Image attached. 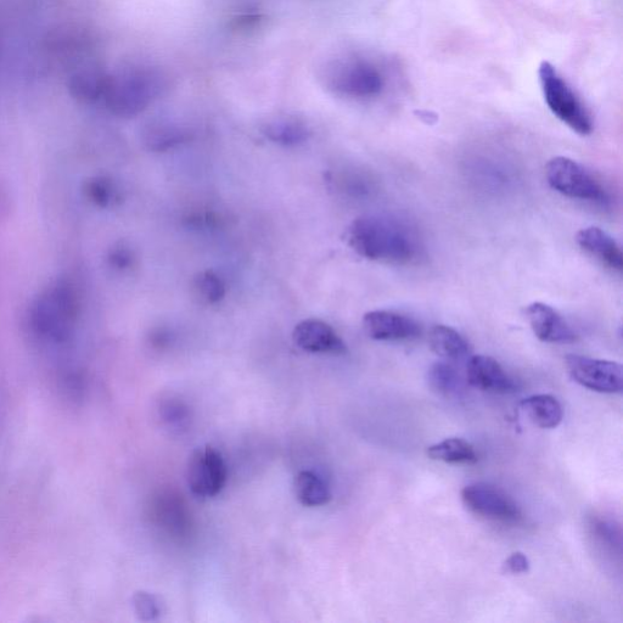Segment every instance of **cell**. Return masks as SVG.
Returning <instances> with one entry per match:
<instances>
[{
  "instance_id": "cell-4",
  "label": "cell",
  "mask_w": 623,
  "mask_h": 623,
  "mask_svg": "<svg viewBox=\"0 0 623 623\" xmlns=\"http://www.w3.org/2000/svg\"><path fill=\"white\" fill-rule=\"evenodd\" d=\"M538 75L552 114L580 136H589L594 128L593 117L569 83L549 63H542Z\"/></svg>"
},
{
  "instance_id": "cell-2",
  "label": "cell",
  "mask_w": 623,
  "mask_h": 623,
  "mask_svg": "<svg viewBox=\"0 0 623 623\" xmlns=\"http://www.w3.org/2000/svg\"><path fill=\"white\" fill-rule=\"evenodd\" d=\"M80 316L76 286L70 280L60 279L32 301L28 308V328L39 344L63 350L74 342Z\"/></svg>"
},
{
  "instance_id": "cell-26",
  "label": "cell",
  "mask_w": 623,
  "mask_h": 623,
  "mask_svg": "<svg viewBox=\"0 0 623 623\" xmlns=\"http://www.w3.org/2000/svg\"><path fill=\"white\" fill-rule=\"evenodd\" d=\"M133 605L139 619L143 621L156 620L161 614L160 600L147 592L134 594Z\"/></svg>"
},
{
  "instance_id": "cell-24",
  "label": "cell",
  "mask_w": 623,
  "mask_h": 623,
  "mask_svg": "<svg viewBox=\"0 0 623 623\" xmlns=\"http://www.w3.org/2000/svg\"><path fill=\"white\" fill-rule=\"evenodd\" d=\"M87 199L101 209H111L120 204L122 194L117 184L109 177H95L89 179L84 188Z\"/></svg>"
},
{
  "instance_id": "cell-18",
  "label": "cell",
  "mask_w": 623,
  "mask_h": 623,
  "mask_svg": "<svg viewBox=\"0 0 623 623\" xmlns=\"http://www.w3.org/2000/svg\"><path fill=\"white\" fill-rule=\"evenodd\" d=\"M262 133L271 142L283 147H296L305 143L311 134L306 123L295 117H278L268 121L263 125Z\"/></svg>"
},
{
  "instance_id": "cell-17",
  "label": "cell",
  "mask_w": 623,
  "mask_h": 623,
  "mask_svg": "<svg viewBox=\"0 0 623 623\" xmlns=\"http://www.w3.org/2000/svg\"><path fill=\"white\" fill-rule=\"evenodd\" d=\"M521 408L531 422L541 429H555L563 422L564 411L560 402L552 395H535L525 398Z\"/></svg>"
},
{
  "instance_id": "cell-10",
  "label": "cell",
  "mask_w": 623,
  "mask_h": 623,
  "mask_svg": "<svg viewBox=\"0 0 623 623\" xmlns=\"http://www.w3.org/2000/svg\"><path fill=\"white\" fill-rule=\"evenodd\" d=\"M363 327L369 338L376 341H408L422 335V325L414 318L390 310L364 314Z\"/></svg>"
},
{
  "instance_id": "cell-7",
  "label": "cell",
  "mask_w": 623,
  "mask_h": 623,
  "mask_svg": "<svg viewBox=\"0 0 623 623\" xmlns=\"http://www.w3.org/2000/svg\"><path fill=\"white\" fill-rule=\"evenodd\" d=\"M566 368L578 385L599 394H621L623 368L620 363L580 355L565 358Z\"/></svg>"
},
{
  "instance_id": "cell-11",
  "label": "cell",
  "mask_w": 623,
  "mask_h": 623,
  "mask_svg": "<svg viewBox=\"0 0 623 623\" xmlns=\"http://www.w3.org/2000/svg\"><path fill=\"white\" fill-rule=\"evenodd\" d=\"M525 317L536 338L547 344H572L578 338L566 319L547 303H530L525 308Z\"/></svg>"
},
{
  "instance_id": "cell-6",
  "label": "cell",
  "mask_w": 623,
  "mask_h": 623,
  "mask_svg": "<svg viewBox=\"0 0 623 623\" xmlns=\"http://www.w3.org/2000/svg\"><path fill=\"white\" fill-rule=\"evenodd\" d=\"M323 81L330 91L356 99L378 97L386 86L383 72L366 60L339 61L330 65Z\"/></svg>"
},
{
  "instance_id": "cell-16",
  "label": "cell",
  "mask_w": 623,
  "mask_h": 623,
  "mask_svg": "<svg viewBox=\"0 0 623 623\" xmlns=\"http://www.w3.org/2000/svg\"><path fill=\"white\" fill-rule=\"evenodd\" d=\"M429 344L437 356L449 361H462L468 358L471 347L467 339L448 325H435L430 330Z\"/></svg>"
},
{
  "instance_id": "cell-19",
  "label": "cell",
  "mask_w": 623,
  "mask_h": 623,
  "mask_svg": "<svg viewBox=\"0 0 623 623\" xmlns=\"http://www.w3.org/2000/svg\"><path fill=\"white\" fill-rule=\"evenodd\" d=\"M143 140L149 150L165 153L187 142L188 132L173 123L154 122L144 129Z\"/></svg>"
},
{
  "instance_id": "cell-20",
  "label": "cell",
  "mask_w": 623,
  "mask_h": 623,
  "mask_svg": "<svg viewBox=\"0 0 623 623\" xmlns=\"http://www.w3.org/2000/svg\"><path fill=\"white\" fill-rule=\"evenodd\" d=\"M295 495L305 507H322L331 501L330 488L321 476L303 470L295 477Z\"/></svg>"
},
{
  "instance_id": "cell-9",
  "label": "cell",
  "mask_w": 623,
  "mask_h": 623,
  "mask_svg": "<svg viewBox=\"0 0 623 623\" xmlns=\"http://www.w3.org/2000/svg\"><path fill=\"white\" fill-rule=\"evenodd\" d=\"M465 507L481 518L501 523H515L521 518V510L514 499L501 488L475 482L465 486L462 491Z\"/></svg>"
},
{
  "instance_id": "cell-3",
  "label": "cell",
  "mask_w": 623,
  "mask_h": 623,
  "mask_svg": "<svg viewBox=\"0 0 623 623\" xmlns=\"http://www.w3.org/2000/svg\"><path fill=\"white\" fill-rule=\"evenodd\" d=\"M165 77L151 67L132 66L108 76L104 104L112 115L132 119L159 97L165 88Z\"/></svg>"
},
{
  "instance_id": "cell-21",
  "label": "cell",
  "mask_w": 623,
  "mask_h": 623,
  "mask_svg": "<svg viewBox=\"0 0 623 623\" xmlns=\"http://www.w3.org/2000/svg\"><path fill=\"white\" fill-rule=\"evenodd\" d=\"M428 456L436 462L452 465H471L479 460L475 447L470 442L456 437L430 446Z\"/></svg>"
},
{
  "instance_id": "cell-12",
  "label": "cell",
  "mask_w": 623,
  "mask_h": 623,
  "mask_svg": "<svg viewBox=\"0 0 623 623\" xmlns=\"http://www.w3.org/2000/svg\"><path fill=\"white\" fill-rule=\"evenodd\" d=\"M293 339L301 350L321 355L341 356L347 346L338 333L321 319H306L296 325Z\"/></svg>"
},
{
  "instance_id": "cell-28",
  "label": "cell",
  "mask_w": 623,
  "mask_h": 623,
  "mask_svg": "<svg viewBox=\"0 0 623 623\" xmlns=\"http://www.w3.org/2000/svg\"><path fill=\"white\" fill-rule=\"evenodd\" d=\"M222 217L215 211H194L185 217L190 228L210 229L220 224Z\"/></svg>"
},
{
  "instance_id": "cell-1",
  "label": "cell",
  "mask_w": 623,
  "mask_h": 623,
  "mask_svg": "<svg viewBox=\"0 0 623 623\" xmlns=\"http://www.w3.org/2000/svg\"><path fill=\"white\" fill-rule=\"evenodd\" d=\"M346 240L359 256L386 265H412L424 252L418 230L386 213L358 217L347 229Z\"/></svg>"
},
{
  "instance_id": "cell-14",
  "label": "cell",
  "mask_w": 623,
  "mask_h": 623,
  "mask_svg": "<svg viewBox=\"0 0 623 623\" xmlns=\"http://www.w3.org/2000/svg\"><path fill=\"white\" fill-rule=\"evenodd\" d=\"M576 243L602 265L613 269V271L622 272L621 246L604 229L594 226L583 228L576 235Z\"/></svg>"
},
{
  "instance_id": "cell-27",
  "label": "cell",
  "mask_w": 623,
  "mask_h": 623,
  "mask_svg": "<svg viewBox=\"0 0 623 623\" xmlns=\"http://www.w3.org/2000/svg\"><path fill=\"white\" fill-rule=\"evenodd\" d=\"M594 533L603 543L613 548H621L622 532L620 525L608 519H597L593 524Z\"/></svg>"
},
{
  "instance_id": "cell-25",
  "label": "cell",
  "mask_w": 623,
  "mask_h": 623,
  "mask_svg": "<svg viewBox=\"0 0 623 623\" xmlns=\"http://www.w3.org/2000/svg\"><path fill=\"white\" fill-rule=\"evenodd\" d=\"M108 262L110 267L117 272L131 271L136 266V252L125 243L117 244L110 250Z\"/></svg>"
},
{
  "instance_id": "cell-15",
  "label": "cell",
  "mask_w": 623,
  "mask_h": 623,
  "mask_svg": "<svg viewBox=\"0 0 623 623\" xmlns=\"http://www.w3.org/2000/svg\"><path fill=\"white\" fill-rule=\"evenodd\" d=\"M108 76L98 65H83L72 72L67 88L80 103L94 104L103 99Z\"/></svg>"
},
{
  "instance_id": "cell-23",
  "label": "cell",
  "mask_w": 623,
  "mask_h": 623,
  "mask_svg": "<svg viewBox=\"0 0 623 623\" xmlns=\"http://www.w3.org/2000/svg\"><path fill=\"white\" fill-rule=\"evenodd\" d=\"M195 297L205 305H216L227 295V285L220 274L213 271H202L193 280Z\"/></svg>"
},
{
  "instance_id": "cell-8",
  "label": "cell",
  "mask_w": 623,
  "mask_h": 623,
  "mask_svg": "<svg viewBox=\"0 0 623 623\" xmlns=\"http://www.w3.org/2000/svg\"><path fill=\"white\" fill-rule=\"evenodd\" d=\"M228 469L222 454L211 446L196 448L189 458L187 481L195 496L220 495L227 484Z\"/></svg>"
},
{
  "instance_id": "cell-5",
  "label": "cell",
  "mask_w": 623,
  "mask_h": 623,
  "mask_svg": "<svg viewBox=\"0 0 623 623\" xmlns=\"http://www.w3.org/2000/svg\"><path fill=\"white\" fill-rule=\"evenodd\" d=\"M549 187L566 198L606 206L610 195L592 172L566 156L553 157L546 166Z\"/></svg>"
},
{
  "instance_id": "cell-22",
  "label": "cell",
  "mask_w": 623,
  "mask_h": 623,
  "mask_svg": "<svg viewBox=\"0 0 623 623\" xmlns=\"http://www.w3.org/2000/svg\"><path fill=\"white\" fill-rule=\"evenodd\" d=\"M431 390L445 397H457L463 391V379L457 369L447 362L432 364L428 372Z\"/></svg>"
},
{
  "instance_id": "cell-29",
  "label": "cell",
  "mask_w": 623,
  "mask_h": 623,
  "mask_svg": "<svg viewBox=\"0 0 623 623\" xmlns=\"http://www.w3.org/2000/svg\"><path fill=\"white\" fill-rule=\"evenodd\" d=\"M530 566V560L524 553L515 552L504 561L503 569L507 574L523 575L530 571Z\"/></svg>"
},
{
  "instance_id": "cell-13",
  "label": "cell",
  "mask_w": 623,
  "mask_h": 623,
  "mask_svg": "<svg viewBox=\"0 0 623 623\" xmlns=\"http://www.w3.org/2000/svg\"><path fill=\"white\" fill-rule=\"evenodd\" d=\"M468 383L481 391L493 394H513L518 391V383L510 376L501 363L490 356L477 355L469 358L467 366Z\"/></svg>"
}]
</instances>
